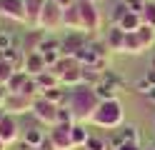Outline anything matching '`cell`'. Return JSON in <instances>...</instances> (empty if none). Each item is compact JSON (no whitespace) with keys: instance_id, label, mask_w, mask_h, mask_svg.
Instances as JSON below:
<instances>
[{"instance_id":"cell-1","label":"cell","mask_w":155,"mask_h":150,"mask_svg":"<svg viewBox=\"0 0 155 150\" xmlns=\"http://www.w3.org/2000/svg\"><path fill=\"white\" fill-rule=\"evenodd\" d=\"M65 105L70 108L75 123H85V120H90V115L95 113V108L100 105V98L95 93V88L80 83L75 88H68V103Z\"/></svg>"},{"instance_id":"cell-2","label":"cell","mask_w":155,"mask_h":150,"mask_svg":"<svg viewBox=\"0 0 155 150\" xmlns=\"http://www.w3.org/2000/svg\"><path fill=\"white\" fill-rule=\"evenodd\" d=\"M123 120H125V110H123V103L118 98L115 100H100V105L95 108V113L90 115V123L95 128H105V130L120 128Z\"/></svg>"},{"instance_id":"cell-3","label":"cell","mask_w":155,"mask_h":150,"mask_svg":"<svg viewBox=\"0 0 155 150\" xmlns=\"http://www.w3.org/2000/svg\"><path fill=\"white\" fill-rule=\"evenodd\" d=\"M50 70H53L58 78H60V85H70V88H75V85L83 83V65L78 63L75 58L63 55Z\"/></svg>"},{"instance_id":"cell-4","label":"cell","mask_w":155,"mask_h":150,"mask_svg":"<svg viewBox=\"0 0 155 150\" xmlns=\"http://www.w3.org/2000/svg\"><path fill=\"white\" fill-rule=\"evenodd\" d=\"M38 28L40 30H60L63 28V8L55 3V0H45L43 13L38 18Z\"/></svg>"},{"instance_id":"cell-5","label":"cell","mask_w":155,"mask_h":150,"mask_svg":"<svg viewBox=\"0 0 155 150\" xmlns=\"http://www.w3.org/2000/svg\"><path fill=\"white\" fill-rule=\"evenodd\" d=\"M123 85H125L123 78L115 73V70H105V73H103V80L95 85V93H98L100 100H115L118 93L123 90Z\"/></svg>"},{"instance_id":"cell-6","label":"cell","mask_w":155,"mask_h":150,"mask_svg":"<svg viewBox=\"0 0 155 150\" xmlns=\"http://www.w3.org/2000/svg\"><path fill=\"white\" fill-rule=\"evenodd\" d=\"M78 10H80V18H83V30L85 33H95L100 30L103 25V18H100V10L95 3H85V0H78Z\"/></svg>"},{"instance_id":"cell-7","label":"cell","mask_w":155,"mask_h":150,"mask_svg":"<svg viewBox=\"0 0 155 150\" xmlns=\"http://www.w3.org/2000/svg\"><path fill=\"white\" fill-rule=\"evenodd\" d=\"M58 108H60V105H55V103H50V100H45L43 95H38L33 100V110H30V113L40 120V123L55 125L58 123Z\"/></svg>"},{"instance_id":"cell-8","label":"cell","mask_w":155,"mask_h":150,"mask_svg":"<svg viewBox=\"0 0 155 150\" xmlns=\"http://www.w3.org/2000/svg\"><path fill=\"white\" fill-rule=\"evenodd\" d=\"M88 43H90L88 33H83V30H73V33H68V35L60 40V53L68 55V58H75Z\"/></svg>"},{"instance_id":"cell-9","label":"cell","mask_w":155,"mask_h":150,"mask_svg":"<svg viewBox=\"0 0 155 150\" xmlns=\"http://www.w3.org/2000/svg\"><path fill=\"white\" fill-rule=\"evenodd\" d=\"M70 125L73 123H55L50 125V133H48V138L53 140V145L58 150H73V140H70Z\"/></svg>"},{"instance_id":"cell-10","label":"cell","mask_w":155,"mask_h":150,"mask_svg":"<svg viewBox=\"0 0 155 150\" xmlns=\"http://www.w3.org/2000/svg\"><path fill=\"white\" fill-rule=\"evenodd\" d=\"M0 15L10 18V20H15V23H28L25 0H0Z\"/></svg>"},{"instance_id":"cell-11","label":"cell","mask_w":155,"mask_h":150,"mask_svg":"<svg viewBox=\"0 0 155 150\" xmlns=\"http://www.w3.org/2000/svg\"><path fill=\"white\" fill-rule=\"evenodd\" d=\"M3 108L8 110V115H23V113H30V110H33V98H28V95H23V93H10Z\"/></svg>"},{"instance_id":"cell-12","label":"cell","mask_w":155,"mask_h":150,"mask_svg":"<svg viewBox=\"0 0 155 150\" xmlns=\"http://www.w3.org/2000/svg\"><path fill=\"white\" fill-rule=\"evenodd\" d=\"M0 138L5 140V145L18 143V138H20V125H18L15 115H5V120L0 123Z\"/></svg>"},{"instance_id":"cell-13","label":"cell","mask_w":155,"mask_h":150,"mask_svg":"<svg viewBox=\"0 0 155 150\" xmlns=\"http://www.w3.org/2000/svg\"><path fill=\"white\" fill-rule=\"evenodd\" d=\"M23 70L30 78H35V75H40V73H45L48 70V63H45V58H43V53H28L25 55V63H23Z\"/></svg>"},{"instance_id":"cell-14","label":"cell","mask_w":155,"mask_h":150,"mask_svg":"<svg viewBox=\"0 0 155 150\" xmlns=\"http://www.w3.org/2000/svg\"><path fill=\"white\" fill-rule=\"evenodd\" d=\"M63 28L65 30H83V18H80V10H78V0L70 8H63ZM85 33V30H83Z\"/></svg>"},{"instance_id":"cell-15","label":"cell","mask_w":155,"mask_h":150,"mask_svg":"<svg viewBox=\"0 0 155 150\" xmlns=\"http://www.w3.org/2000/svg\"><path fill=\"white\" fill-rule=\"evenodd\" d=\"M105 45L113 53H123V45H125V30L120 25H110V30L105 33Z\"/></svg>"},{"instance_id":"cell-16","label":"cell","mask_w":155,"mask_h":150,"mask_svg":"<svg viewBox=\"0 0 155 150\" xmlns=\"http://www.w3.org/2000/svg\"><path fill=\"white\" fill-rule=\"evenodd\" d=\"M45 40V30H40V28H33L30 33H25V40H23V45H20V50L28 55V53H35V50H40V43Z\"/></svg>"},{"instance_id":"cell-17","label":"cell","mask_w":155,"mask_h":150,"mask_svg":"<svg viewBox=\"0 0 155 150\" xmlns=\"http://www.w3.org/2000/svg\"><path fill=\"white\" fill-rule=\"evenodd\" d=\"M20 135H23V145L30 148V150H35L38 145L43 143V138H45L48 133H45V130H40V128H35V125H30V128H25Z\"/></svg>"},{"instance_id":"cell-18","label":"cell","mask_w":155,"mask_h":150,"mask_svg":"<svg viewBox=\"0 0 155 150\" xmlns=\"http://www.w3.org/2000/svg\"><path fill=\"white\" fill-rule=\"evenodd\" d=\"M123 53H128V55H140V53H145V45L140 43V38H138V33H125V45H123Z\"/></svg>"},{"instance_id":"cell-19","label":"cell","mask_w":155,"mask_h":150,"mask_svg":"<svg viewBox=\"0 0 155 150\" xmlns=\"http://www.w3.org/2000/svg\"><path fill=\"white\" fill-rule=\"evenodd\" d=\"M115 25H120L125 33H133V30H138V28L143 25V18H140V13H133V10H128V13H125Z\"/></svg>"},{"instance_id":"cell-20","label":"cell","mask_w":155,"mask_h":150,"mask_svg":"<svg viewBox=\"0 0 155 150\" xmlns=\"http://www.w3.org/2000/svg\"><path fill=\"white\" fill-rule=\"evenodd\" d=\"M0 58H3V60H8V63H10L15 70H23L25 53H23L20 48H8V50H3V53H0Z\"/></svg>"},{"instance_id":"cell-21","label":"cell","mask_w":155,"mask_h":150,"mask_svg":"<svg viewBox=\"0 0 155 150\" xmlns=\"http://www.w3.org/2000/svg\"><path fill=\"white\" fill-rule=\"evenodd\" d=\"M40 95H43L45 100H50V103H55V105H65V103H68V90H65L63 85L48 88V90H43Z\"/></svg>"},{"instance_id":"cell-22","label":"cell","mask_w":155,"mask_h":150,"mask_svg":"<svg viewBox=\"0 0 155 150\" xmlns=\"http://www.w3.org/2000/svg\"><path fill=\"white\" fill-rule=\"evenodd\" d=\"M43 5L45 0H25V13H28V23L33 28H38V18L43 13Z\"/></svg>"},{"instance_id":"cell-23","label":"cell","mask_w":155,"mask_h":150,"mask_svg":"<svg viewBox=\"0 0 155 150\" xmlns=\"http://www.w3.org/2000/svg\"><path fill=\"white\" fill-rule=\"evenodd\" d=\"M88 138H90V133H88V128H85V123H73L70 125V140H73L75 148H83Z\"/></svg>"},{"instance_id":"cell-24","label":"cell","mask_w":155,"mask_h":150,"mask_svg":"<svg viewBox=\"0 0 155 150\" xmlns=\"http://www.w3.org/2000/svg\"><path fill=\"white\" fill-rule=\"evenodd\" d=\"M35 80H38V85H40V90H48V88H55V85H60V78H58L50 68L45 70V73H40V75H35Z\"/></svg>"},{"instance_id":"cell-25","label":"cell","mask_w":155,"mask_h":150,"mask_svg":"<svg viewBox=\"0 0 155 150\" xmlns=\"http://www.w3.org/2000/svg\"><path fill=\"white\" fill-rule=\"evenodd\" d=\"M28 78H30V75H28L25 70H15V73L10 75V80H8V90H10V93H20Z\"/></svg>"},{"instance_id":"cell-26","label":"cell","mask_w":155,"mask_h":150,"mask_svg":"<svg viewBox=\"0 0 155 150\" xmlns=\"http://www.w3.org/2000/svg\"><path fill=\"white\" fill-rule=\"evenodd\" d=\"M103 80V73L98 68H90V65H83V83L85 85H90V88H95Z\"/></svg>"},{"instance_id":"cell-27","label":"cell","mask_w":155,"mask_h":150,"mask_svg":"<svg viewBox=\"0 0 155 150\" xmlns=\"http://www.w3.org/2000/svg\"><path fill=\"white\" fill-rule=\"evenodd\" d=\"M135 33H138V38H140V43L145 45V50L155 45V28H150V25H140L138 30H135Z\"/></svg>"},{"instance_id":"cell-28","label":"cell","mask_w":155,"mask_h":150,"mask_svg":"<svg viewBox=\"0 0 155 150\" xmlns=\"http://www.w3.org/2000/svg\"><path fill=\"white\" fill-rule=\"evenodd\" d=\"M118 133L123 138V143H140V130L135 125H120Z\"/></svg>"},{"instance_id":"cell-29","label":"cell","mask_w":155,"mask_h":150,"mask_svg":"<svg viewBox=\"0 0 155 150\" xmlns=\"http://www.w3.org/2000/svg\"><path fill=\"white\" fill-rule=\"evenodd\" d=\"M140 18H143V25L155 28V0H148V3H145V8H143Z\"/></svg>"},{"instance_id":"cell-30","label":"cell","mask_w":155,"mask_h":150,"mask_svg":"<svg viewBox=\"0 0 155 150\" xmlns=\"http://www.w3.org/2000/svg\"><path fill=\"white\" fill-rule=\"evenodd\" d=\"M20 93L35 100L38 95L43 93V90H40V85H38V80H35V78H28V80H25V85H23V90H20Z\"/></svg>"},{"instance_id":"cell-31","label":"cell","mask_w":155,"mask_h":150,"mask_svg":"<svg viewBox=\"0 0 155 150\" xmlns=\"http://www.w3.org/2000/svg\"><path fill=\"white\" fill-rule=\"evenodd\" d=\"M83 148H85V150H108V140H103V138H98V135H90L88 140H85Z\"/></svg>"},{"instance_id":"cell-32","label":"cell","mask_w":155,"mask_h":150,"mask_svg":"<svg viewBox=\"0 0 155 150\" xmlns=\"http://www.w3.org/2000/svg\"><path fill=\"white\" fill-rule=\"evenodd\" d=\"M15 73V68L8 63V60L0 58V85H8V80H10V75Z\"/></svg>"},{"instance_id":"cell-33","label":"cell","mask_w":155,"mask_h":150,"mask_svg":"<svg viewBox=\"0 0 155 150\" xmlns=\"http://www.w3.org/2000/svg\"><path fill=\"white\" fill-rule=\"evenodd\" d=\"M125 13H128V5H125V3H123V0H120V3H118V5H115V8H113V25H115V23H118V20H120V18L125 15Z\"/></svg>"},{"instance_id":"cell-34","label":"cell","mask_w":155,"mask_h":150,"mask_svg":"<svg viewBox=\"0 0 155 150\" xmlns=\"http://www.w3.org/2000/svg\"><path fill=\"white\" fill-rule=\"evenodd\" d=\"M125 5H128V10H133V13H143V8L148 0H123Z\"/></svg>"},{"instance_id":"cell-35","label":"cell","mask_w":155,"mask_h":150,"mask_svg":"<svg viewBox=\"0 0 155 150\" xmlns=\"http://www.w3.org/2000/svg\"><path fill=\"white\" fill-rule=\"evenodd\" d=\"M8 48H13V38H10V33L0 30V53H3V50H8Z\"/></svg>"},{"instance_id":"cell-36","label":"cell","mask_w":155,"mask_h":150,"mask_svg":"<svg viewBox=\"0 0 155 150\" xmlns=\"http://www.w3.org/2000/svg\"><path fill=\"white\" fill-rule=\"evenodd\" d=\"M35 150H58V148L53 145V140H50V138H48V135H45V138H43V143H40V145H38Z\"/></svg>"},{"instance_id":"cell-37","label":"cell","mask_w":155,"mask_h":150,"mask_svg":"<svg viewBox=\"0 0 155 150\" xmlns=\"http://www.w3.org/2000/svg\"><path fill=\"white\" fill-rule=\"evenodd\" d=\"M135 90H138V93H143V95H145V93H148V90H150V85H148V80H145V78H140L138 83H135Z\"/></svg>"},{"instance_id":"cell-38","label":"cell","mask_w":155,"mask_h":150,"mask_svg":"<svg viewBox=\"0 0 155 150\" xmlns=\"http://www.w3.org/2000/svg\"><path fill=\"white\" fill-rule=\"evenodd\" d=\"M143 78L148 80V85H150V88H155V68H148V73H145Z\"/></svg>"},{"instance_id":"cell-39","label":"cell","mask_w":155,"mask_h":150,"mask_svg":"<svg viewBox=\"0 0 155 150\" xmlns=\"http://www.w3.org/2000/svg\"><path fill=\"white\" fill-rule=\"evenodd\" d=\"M115 150H143L140 143H123L120 148H115Z\"/></svg>"},{"instance_id":"cell-40","label":"cell","mask_w":155,"mask_h":150,"mask_svg":"<svg viewBox=\"0 0 155 150\" xmlns=\"http://www.w3.org/2000/svg\"><path fill=\"white\" fill-rule=\"evenodd\" d=\"M8 95H10V90H8V85H0V105H5Z\"/></svg>"},{"instance_id":"cell-41","label":"cell","mask_w":155,"mask_h":150,"mask_svg":"<svg viewBox=\"0 0 155 150\" xmlns=\"http://www.w3.org/2000/svg\"><path fill=\"white\" fill-rule=\"evenodd\" d=\"M55 3H58V5H60V8H70V5L75 3V0H55Z\"/></svg>"},{"instance_id":"cell-42","label":"cell","mask_w":155,"mask_h":150,"mask_svg":"<svg viewBox=\"0 0 155 150\" xmlns=\"http://www.w3.org/2000/svg\"><path fill=\"white\" fill-rule=\"evenodd\" d=\"M145 98H148V100H150V103H155V88H150V90H148V93H145Z\"/></svg>"},{"instance_id":"cell-43","label":"cell","mask_w":155,"mask_h":150,"mask_svg":"<svg viewBox=\"0 0 155 150\" xmlns=\"http://www.w3.org/2000/svg\"><path fill=\"white\" fill-rule=\"evenodd\" d=\"M5 115H8V110H5L3 105H0V123H3V120H5Z\"/></svg>"},{"instance_id":"cell-44","label":"cell","mask_w":155,"mask_h":150,"mask_svg":"<svg viewBox=\"0 0 155 150\" xmlns=\"http://www.w3.org/2000/svg\"><path fill=\"white\" fill-rule=\"evenodd\" d=\"M5 148H8V145H5V140H3V138H0V150H5Z\"/></svg>"},{"instance_id":"cell-45","label":"cell","mask_w":155,"mask_h":150,"mask_svg":"<svg viewBox=\"0 0 155 150\" xmlns=\"http://www.w3.org/2000/svg\"><path fill=\"white\" fill-rule=\"evenodd\" d=\"M150 68H155V55H153V58H150Z\"/></svg>"},{"instance_id":"cell-46","label":"cell","mask_w":155,"mask_h":150,"mask_svg":"<svg viewBox=\"0 0 155 150\" xmlns=\"http://www.w3.org/2000/svg\"><path fill=\"white\" fill-rule=\"evenodd\" d=\"M143 150H155V148H153V145H150V148H143Z\"/></svg>"},{"instance_id":"cell-47","label":"cell","mask_w":155,"mask_h":150,"mask_svg":"<svg viewBox=\"0 0 155 150\" xmlns=\"http://www.w3.org/2000/svg\"><path fill=\"white\" fill-rule=\"evenodd\" d=\"M85 3H95V0H85Z\"/></svg>"},{"instance_id":"cell-48","label":"cell","mask_w":155,"mask_h":150,"mask_svg":"<svg viewBox=\"0 0 155 150\" xmlns=\"http://www.w3.org/2000/svg\"><path fill=\"white\" fill-rule=\"evenodd\" d=\"M153 128H155V118H153Z\"/></svg>"},{"instance_id":"cell-49","label":"cell","mask_w":155,"mask_h":150,"mask_svg":"<svg viewBox=\"0 0 155 150\" xmlns=\"http://www.w3.org/2000/svg\"><path fill=\"white\" fill-rule=\"evenodd\" d=\"M153 148H155V145H153Z\"/></svg>"}]
</instances>
